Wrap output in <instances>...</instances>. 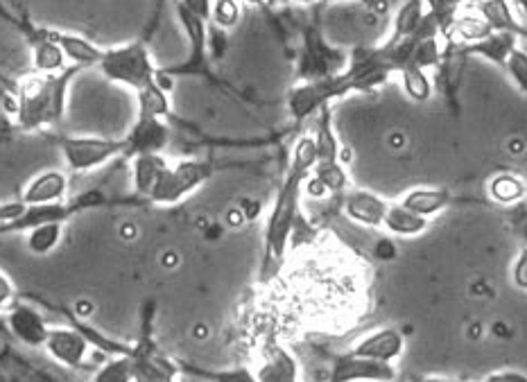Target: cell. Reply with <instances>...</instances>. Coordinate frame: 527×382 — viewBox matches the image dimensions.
Returning a JSON list of instances; mask_svg holds the SVG:
<instances>
[{
    "label": "cell",
    "mask_w": 527,
    "mask_h": 382,
    "mask_svg": "<svg viewBox=\"0 0 527 382\" xmlns=\"http://www.w3.org/2000/svg\"><path fill=\"white\" fill-rule=\"evenodd\" d=\"M313 166H315V141L313 136H301V141L295 147V154H292L288 175H285L283 184L279 188V195H276L270 220H267L261 281H270L272 276L279 272L290 236L295 233L299 222L301 188H304V184L308 181Z\"/></svg>",
    "instance_id": "cell-1"
},
{
    "label": "cell",
    "mask_w": 527,
    "mask_h": 382,
    "mask_svg": "<svg viewBox=\"0 0 527 382\" xmlns=\"http://www.w3.org/2000/svg\"><path fill=\"white\" fill-rule=\"evenodd\" d=\"M82 66H66L57 73H34L23 77L14 89V127L19 132H39L53 127L66 114L68 89Z\"/></svg>",
    "instance_id": "cell-2"
},
{
    "label": "cell",
    "mask_w": 527,
    "mask_h": 382,
    "mask_svg": "<svg viewBox=\"0 0 527 382\" xmlns=\"http://www.w3.org/2000/svg\"><path fill=\"white\" fill-rule=\"evenodd\" d=\"M98 68L107 80L129 86L136 93L159 84V68L154 66L145 41H132L125 46L102 50Z\"/></svg>",
    "instance_id": "cell-3"
},
{
    "label": "cell",
    "mask_w": 527,
    "mask_h": 382,
    "mask_svg": "<svg viewBox=\"0 0 527 382\" xmlns=\"http://www.w3.org/2000/svg\"><path fill=\"white\" fill-rule=\"evenodd\" d=\"M211 177H213L211 161H200V159L179 161L177 166H172V168L166 163L163 170L159 172L157 181H154V186L148 195V202L163 204V206L177 204L186 195L195 193V190L202 184H206Z\"/></svg>",
    "instance_id": "cell-4"
},
{
    "label": "cell",
    "mask_w": 527,
    "mask_h": 382,
    "mask_svg": "<svg viewBox=\"0 0 527 382\" xmlns=\"http://www.w3.org/2000/svg\"><path fill=\"white\" fill-rule=\"evenodd\" d=\"M59 147L66 159V166L75 175H84L105 163L125 156V138H82V136H62Z\"/></svg>",
    "instance_id": "cell-5"
},
{
    "label": "cell",
    "mask_w": 527,
    "mask_h": 382,
    "mask_svg": "<svg viewBox=\"0 0 527 382\" xmlns=\"http://www.w3.org/2000/svg\"><path fill=\"white\" fill-rule=\"evenodd\" d=\"M102 204L100 193H86L82 197H75L71 202H53V204H32L25 206L19 217H14L12 222L0 224V236L5 233H21L30 231L32 227H39L43 222H66L68 217L86 211V208H95Z\"/></svg>",
    "instance_id": "cell-6"
},
{
    "label": "cell",
    "mask_w": 527,
    "mask_h": 382,
    "mask_svg": "<svg viewBox=\"0 0 527 382\" xmlns=\"http://www.w3.org/2000/svg\"><path fill=\"white\" fill-rule=\"evenodd\" d=\"M177 16L181 25H184V32L190 43V55L186 62H181L179 66H168L159 68V73L166 77L170 75H202L211 77L209 71V21H202L200 16L190 14L184 5H179L175 0Z\"/></svg>",
    "instance_id": "cell-7"
},
{
    "label": "cell",
    "mask_w": 527,
    "mask_h": 382,
    "mask_svg": "<svg viewBox=\"0 0 527 382\" xmlns=\"http://www.w3.org/2000/svg\"><path fill=\"white\" fill-rule=\"evenodd\" d=\"M170 143V125L166 118L138 111L132 132L125 136V156L134 159L141 154H161Z\"/></svg>",
    "instance_id": "cell-8"
},
{
    "label": "cell",
    "mask_w": 527,
    "mask_h": 382,
    "mask_svg": "<svg viewBox=\"0 0 527 382\" xmlns=\"http://www.w3.org/2000/svg\"><path fill=\"white\" fill-rule=\"evenodd\" d=\"M43 349L50 353V358L57 360L62 367L80 371L86 367V355H89L91 342L82 333V328H50Z\"/></svg>",
    "instance_id": "cell-9"
},
{
    "label": "cell",
    "mask_w": 527,
    "mask_h": 382,
    "mask_svg": "<svg viewBox=\"0 0 527 382\" xmlns=\"http://www.w3.org/2000/svg\"><path fill=\"white\" fill-rule=\"evenodd\" d=\"M7 328L16 337V340L23 342L25 346H32V349H39V346L46 344L48 337V321L41 312L30 306L25 301H12L10 308H7Z\"/></svg>",
    "instance_id": "cell-10"
},
{
    "label": "cell",
    "mask_w": 527,
    "mask_h": 382,
    "mask_svg": "<svg viewBox=\"0 0 527 382\" xmlns=\"http://www.w3.org/2000/svg\"><path fill=\"white\" fill-rule=\"evenodd\" d=\"M331 380L349 382V380H396V369L392 362H380L371 358H360V355H340L333 362Z\"/></svg>",
    "instance_id": "cell-11"
},
{
    "label": "cell",
    "mask_w": 527,
    "mask_h": 382,
    "mask_svg": "<svg viewBox=\"0 0 527 382\" xmlns=\"http://www.w3.org/2000/svg\"><path fill=\"white\" fill-rule=\"evenodd\" d=\"M405 349V337L396 328H378L367 337L353 346V355H360V358H371L380 362H394L399 360Z\"/></svg>",
    "instance_id": "cell-12"
},
{
    "label": "cell",
    "mask_w": 527,
    "mask_h": 382,
    "mask_svg": "<svg viewBox=\"0 0 527 382\" xmlns=\"http://www.w3.org/2000/svg\"><path fill=\"white\" fill-rule=\"evenodd\" d=\"M46 34L57 43L59 48H62V52L66 55V62H73L75 66H82V68L98 66L102 50H105V48L95 46L93 41L84 39L80 37V34H73V32L46 28Z\"/></svg>",
    "instance_id": "cell-13"
},
{
    "label": "cell",
    "mask_w": 527,
    "mask_h": 382,
    "mask_svg": "<svg viewBox=\"0 0 527 382\" xmlns=\"http://www.w3.org/2000/svg\"><path fill=\"white\" fill-rule=\"evenodd\" d=\"M68 188V179L64 172L59 170H46L43 175L34 177L28 188L23 190L21 202L25 206L32 204H53V202H64Z\"/></svg>",
    "instance_id": "cell-14"
},
{
    "label": "cell",
    "mask_w": 527,
    "mask_h": 382,
    "mask_svg": "<svg viewBox=\"0 0 527 382\" xmlns=\"http://www.w3.org/2000/svg\"><path fill=\"white\" fill-rule=\"evenodd\" d=\"M523 41V39H521ZM518 46V37L509 32H491L485 39L464 43L460 46V52L464 57H482L487 62L496 66H505V59L509 57V52Z\"/></svg>",
    "instance_id": "cell-15"
},
{
    "label": "cell",
    "mask_w": 527,
    "mask_h": 382,
    "mask_svg": "<svg viewBox=\"0 0 527 382\" xmlns=\"http://www.w3.org/2000/svg\"><path fill=\"white\" fill-rule=\"evenodd\" d=\"M478 14L485 19L491 32H509L525 41V23L518 19L509 0H478Z\"/></svg>",
    "instance_id": "cell-16"
},
{
    "label": "cell",
    "mask_w": 527,
    "mask_h": 382,
    "mask_svg": "<svg viewBox=\"0 0 527 382\" xmlns=\"http://www.w3.org/2000/svg\"><path fill=\"white\" fill-rule=\"evenodd\" d=\"M344 211H347L353 222L378 229L383 227L387 202L378 195L365 193V190H353V193H349L347 199H344Z\"/></svg>",
    "instance_id": "cell-17"
},
{
    "label": "cell",
    "mask_w": 527,
    "mask_h": 382,
    "mask_svg": "<svg viewBox=\"0 0 527 382\" xmlns=\"http://www.w3.org/2000/svg\"><path fill=\"white\" fill-rule=\"evenodd\" d=\"M30 43H32V64L37 73H57L66 68V55L62 48L48 37L46 28L30 30Z\"/></svg>",
    "instance_id": "cell-18"
},
{
    "label": "cell",
    "mask_w": 527,
    "mask_h": 382,
    "mask_svg": "<svg viewBox=\"0 0 527 382\" xmlns=\"http://www.w3.org/2000/svg\"><path fill=\"white\" fill-rule=\"evenodd\" d=\"M383 227L396 236H419L428 229V217L412 213L403 204H387Z\"/></svg>",
    "instance_id": "cell-19"
},
{
    "label": "cell",
    "mask_w": 527,
    "mask_h": 382,
    "mask_svg": "<svg viewBox=\"0 0 527 382\" xmlns=\"http://www.w3.org/2000/svg\"><path fill=\"white\" fill-rule=\"evenodd\" d=\"M401 204L421 217H433L451 204V193L446 188H417L410 195H405Z\"/></svg>",
    "instance_id": "cell-20"
},
{
    "label": "cell",
    "mask_w": 527,
    "mask_h": 382,
    "mask_svg": "<svg viewBox=\"0 0 527 382\" xmlns=\"http://www.w3.org/2000/svg\"><path fill=\"white\" fill-rule=\"evenodd\" d=\"M315 179L310 184V193L322 197L324 193H340L347 188V172L342 161H315Z\"/></svg>",
    "instance_id": "cell-21"
},
{
    "label": "cell",
    "mask_w": 527,
    "mask_h": 382,
    "mask_svg": "<svg viewBox=\"0 0 527 382\" xmlns=\"http://www.w3.org/2000/svg\"><path fill=\"white\" fill-rule=\"evenodd\" d=\"M163 166H166V161H163L161 154L134 156V190H136V195L148 199L154 181H157Z\"/></svg>",
    "instance_id": "cell-22"
},
{
    "label": "cell",
    "mask_w": 527,
    "mask_h": 382,
    "mask_svg": "<svg viewBox=\"0 0 527 382\" xmlns=\"http://www.w3.org/2000/svg\"><path fill=\"white\" fill-rule=\"evenodd\" d=\"M64 236V222H43L39 227H32L28 231V245L30 254L34 256H48L50 251L57 249Z\"/></svg>",
    "instance_id": "cell-23"
},
{
    "label": "cell",
    "mask_w": 527,
    "mask_h": 382,
    "mask_svg": "<svg viewBox=\"0 0 527 382\" xmlns=\"http://www.w3.org/2000/svg\"><path fill=\"white\" fill-rule=\"evenodd\" d=\"M426 10L428 7L423 5V0H405V3L399 7V12H396L394 16L390 41H399L417 32Z\"/></svg>",
    "instance_id": "cell-24"
},
{
    "label": "cell",
    "mask_w": 527,
    "mask_h": 382,
    "mask_svg": "<svg viewBox=\"0 0 527 382\" xmlns=\"http://www.w3.org/2000/svg\"><path fill=\"white\" fill-rule=\"evenodd\" d=\"M451 30L462 39V43H473L485 39L491 34V28L485 23L480 14H464V16H453Z\"/></svg>",
    "instance_id": "cell-25"
},
{
    "label": "cell",
    "mask_w": 527,
    "mask_h": 382,
    "mask_svg": "<svg viewBox=\"0 0 527 382\" xmlns=\"http://www.w3.org/2000/svg\"><path fill=\"white\" fill-rule=\"evenodd\" d=\"M295 362L288 358V353L283 349H274L267 358L263 373L258 378L261 380H295L297 378Z\"/></svg>",
    "instance_id": "cell-26"
},
{
    "label": "cell",
    "mask_w": 527,
    "mask_h": 382,
    "mask_svg": "<svg viewBox=\"0 0 527 382\" xmlns=\"http://www.w3.org/2000/svg\"><path fill=\"white\" fill-rule=\"evenodd\" d=\"M95 382H129L134 380L132 373V355L129 353H118L114 360H109L105 367L98 369L93 376Z\"/></svg>",
    "instance_id": "cell-27"
},
{
    "label": "cell",
    "mask_w": 527,
    "mask_h": 382,
    "mask_svg": "<svg viewBox=\"0 0 527 382\" xmlns=\"http://www.w3.org/2000/svg\"><path fill=\"white\" fill-rule=\"evenodd\" d=\"M491 195L500 204H514L518 199L525 197V184L523 179L514 175H498L491 181Z\"/></svg>",
    "instance_id": "cell-28"
},
{
    "label": "cell",
    "mask_w": 527,
    "mask_h": 382,
    "mask_svg": "<svg viewBox=\"0 0 527 382\" xmlns=\"http://www.w3.org/2000/svg\"><path fill=\"white\" fill-rule=\"evenodd\" d=\"M403 77V86H405V93L410 95L412 100L417 102H426L430 95H433V84L426 77V73L421 71V68H403L399 73Z\"/></svg>",
    "instance_id": "cell-29"
},
{
    "label": "cell",
    "mask_w": 527,
    "mask_h": 382,
    "mask_svg": "<svg viewBox=\"0 0 527 382\" xmlns=\"http://www.w3.org/2000/svg\"><path fill=\"white\" fill-rule=\"evenodd\" d=\"M240 16H243V12H240L238 0H215L211 7V21L222 30L236 28Z\"/></svg>",
    "instance_id": "cell-30"
},
{
    "label": "cell",
    "mask_w": 527,
    "mask_h": 382,
    "mask_svg": "<svg viewBox=\"0 0 527 382\" xmlns=\"http://www.w3.org/2000/svg\"><path fill=\"white\" fill-rule=\"evenodd\" d=\"M523 46L525 43H521V46H516L512 52H509L503 68H507L509 77H512V82L521 89V93H527V52Z\"/></svg>",
    "instance_id": "cell-31"
},
{
    "label": "cell",
    "mask_w": 527,
    "mask_h": 382,
    "mask_svg": "<svg viewBox=\"0 0 527 382\" xmlns=\"http://www.w3.org/2000/svg\"><path fill=\"white\" fill-rule=\"evenodd\" d=\"M179 5H184L190 14L200 16L202 21H211V7L213 0H177Z\"/></svg>",
    "instance_id": "cell-32"
},
{
    "label": "cell",
    "mask_w": 527,
    "mask_h": 382,
    "mask_svg": "<svg viewBox=\"0 0 527 382\" xmlns=\"http://www.w3.org/2000/svg\"><path fill=\"white\" fill-rule=\"evenodd\" d=\"M12 301H14V285L3 272H0V312L10 308Z\"/></svg>",
    "instance_id": "cell-33"
},
{
    "label": "cell",
    "mask_w": 527,
    "mask_h": 382,
    "mask_svg": "<svg viewBox=\"0 0 527 382\" xmlns=\"http://www.w3.org/2000/svg\"><path fill=\"white\" fill-rule=\"evenodd\" d=\"M23 208L25 204L21 202H7V204H0V224H7V222H12L14 217H19L23 213Z\"/></svg>",
    "instance_id": "cell-34"
},
{
    "label": "cell",
    "mask_w": 527,
    "mask_h": 382,
    "mask_svg": "<svg viewBox=\"0 0 527 382\" xmlns=\"http://www.w3.org/2000/svg\"><path fill=\"white\" fill-rule=\"evenodd\" d=\"M514 283L521 290H527V254L525 251H521V256H518L516 265H514Z\"/></svg>",
    "instance_id": "cell-35"
},
{
    "label": "cell",
    "mask_w": 527,
    "mask_h": 382,
    "mask_svg": "<svg viewBox=\"0 0 527 382\" xmlns=\"http://www.w3.org/2000/svg\"><path fill=\"white\" fill-rule=\"evenodd\" d=\"M489 380H494V382H527L523 373H514V371L496 373V376H489Z\"/></svg>",
    "instance_id": "cell-36"
},
{
    "label": "cell",
    "mask_w": 527,
    "mask_h": 382,
    "mask_svg": "<svg viewBox=\"0 0 527 382\" xmlns=\"http://www.w3.org/2000/svg\"><path fill=\"white\" fill-rule=\"evenodd\" d=\"M512 7H514V12H516L518 19L525 23V7H527L525 0H512Z\"/></svg>",
    "instance_id": "cell-37"
},
{
    "label": "cell",
    "mask_w": 527,
    "mask_h": 382,
    "mask_svg": "<svg viewBox=\"0 0 527 382\" xmlns=\"http://www.w3.org/2000/svg\"><path fill=\"white\" fill-rule=\"evenodd\" d=\"M263 5H267V7H283V5H290V0H263Z\"/></svg>",
    "instance_id": "cell-38"
},
{
    "label": "cell",
    "mask_w": 527,
    "mask_h": 382,
    "mask_svg": "<svg viewBox=\"0 0 527 382\" xmlns=\"http://www.w3.org/2000/svg\"><path fill=\"white\" fill-rule=\"evenodd\" d=\"M319 0H290V5H315Z\"/></svg>",
    "instance_id": "cell-39"
},
{
    "label": "cell",
    "mask_w": 527,
    "mask_h": 382,
    "mask_svg": "<svg viewBox=\"0 0 527 382\" xmlns=\"http://www.w3.org/2000/svg\"><path fill=\"white\" fill-rule=\"evenodd\" d=\"M247 5H254V7H263V0H243Z\"/></svg>",
    "instance_id": "cell-40"
}]
</instances>
